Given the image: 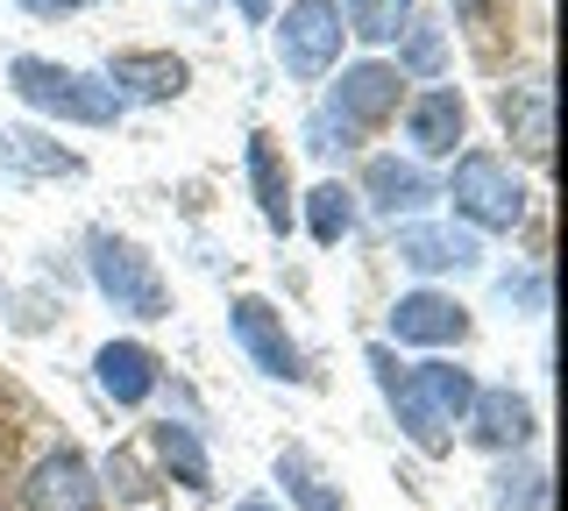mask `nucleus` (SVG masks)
Masks as SVG:
<instances>
[{
	"label": "nucleus",
	"mask_w": 568,
	"mask_h": 511,
	"mask_svg": "<svg viewBox=\"0 0 568 511\" xmlns=\"http://www.w3.org/2000/svg\"><path fill=\"white\" fill-rule=\"evenodd\" d=\"M8 85H14L22 108L50 114V121H79V129H114L129 114L100 72H79V64H58V58H14Z\"/></svg>",
	"instance_id": "f257e3e1"
},
{
	"label": "nucleus",
	"mask_w": 568,
	"mask_h": 511,
	"mask_svg": "<svg viewBox=\"0 0 568 511\" xmlns=\"http://www.w3.org/2000/svg\"><path fill=\"white\" fill-rule=\"evenodd\" d=\"M448 200H455V214L469 221V235H511V227H526V214H532L526 178L511 171V156H497V150H462L455 156Z\"/></svg>",
	"instance_id": "f03ea898"
},
{
	"label": "nucleus",
	"mask_w": 568,
	"mask_h": 511,
	"mask_svg": "<svg viewBox=\"0 0 568 511\" xmlns=\"http://www.w3.org/2000/svg\"><path fill=\"white\" fill-rule=\"evenodd\" d=\"M85 270H93L100 298L114 313H135V320H164L171 313V285H164V270H156V256L135 249L114 227H93V235H85Z\"/></svg>",
	"instance_id": "7ed1b4c3"
},
{
	"label": "nucleus",
	"mask_w": 568,
	"mask_h": 511,
	"mask_svg": "<svg viewBox=\"0 0 568 511\" xmlns=\"http://www.w3.org/2000/svg\"><path fill=\"white\" fill-rule=\"evenodd\" d=\"M342 43H348V29H342V8L334 0H284V14H277V64L292 79H327L334 64H342Z\"/></svg>",
	"instance_id": "20e7f679"
},
{
	"label": "nucleus",
	"mask_w": 568,
	"mask_h": 511,
	"mask_svg": "<svg viewBox=\"0 0 568 511\" xmlns=\"http://www.w3.org/2000/svg\"><path fill=\"white\" fill-rule=\"evenodd\" d=\"M227 334H235V348L263 369V377H277V384H298V377H306L298 341L284 334V313H277L263 292H242L235 306H227Z\"/></svg>",
	"instance_id": "39448f33"
},
{
	"label": "nucleus",
	"mask_w": 568,
	"mask_h": 511,
	"mask_svg": "<svg viewBox=\"0 0 568 511\" xmlns=\"http://www.w3.org/2000/svg\"><path fill=\"white\" fill-rule=\"evenodd\" d=\"M405 108V79L390 72L384 58H363V64H342V79H334V93H327V114L342 121L348 135H363V129H384L390 114Z\"/></svg>",
	"instance_id": "423d86ee"
},
{
	"label": "nucleus",
	"mask_w": 568,
	"mask_h": 511,
	"mask_svg": "<svg viewBox=\"0 0 568 511\" xmlns=\"http://www.w3.org/2000/svg\"><path fill=\"white\" fill-rule=\"evenodd\" d=\"M100 79L114 85L121 108H164V100H185L192 64L178 58V50H114Z\"/></svg>",
	"instance_id": "0eeeda50"
},
{
	"label": "nucleus",
	"mask_w": 568,
	"mask_h": 511,
	"mask_svg": "<svg viewBox=\"0 0 568 511\" xmlns=\"http://www.w3.org/2000/svg\"><path fill=\"white\" fill-rule=\"evenodd\" d=\"M469 135V100L455 85H419L405 100V143L419 156H455V143Z\"/></svg>",
	"instance_id": "6e6552de"
},
{
	"label": "nucleus",
	"mask_w": 568,
	"mask_h": 511,
	"mask_svg": "<svg viewBox=\"0 0 568 511\" xmlns=\"http://www.w3.org/2000/svg\"><path fill=\"white\" fill-rule=\"evenodd\" d=\"M369 369H377V391L390 398V412H398V433L413 440L419 454H448V448H455V433L413 398V384H405V362L390 356V341H369Z\"/></svg>",
	"instance_id": "1a4fd4ad"
},
{
	"label": "nucleus",
	"mask_w": 568,
	"mask_h": 511,
	"mask_svg": "<svg viewBox=\"0 0 568 511\" xmlns=\"http://www.w3.org/2000/svg\"><path fill=\"white\" fill-rule=\"evenodd\" d=\"M469 334V306L448 292H405L390 306V341H413V348H455Z\"/></svg>",
	"instance_id": "9d476101"
},
{
	"label": "nucleus",
	"mask_w": 568,
	"mask_h": 511,
	"mask_svg": "<svg viewBox=\"0 0 568 511\" xmlns=\"http://www.w3.org/2000/svg\"><path fill=\"white\" fill-rule=\"evenodd\" d=\"M29 511H100V483L93 462L79 448H58L29 469Z\"/></svg>",
	"instance_id": "9b49d317"
},
{
	"label": "nucleus",
	"mask_w": 568,
	"mask_h": 511,
	"mask_svg": "<svg viewBox=\"0 0 568 511\" xmlns=\"http://www.w3.org/2000/svg\"><path fill=\"white\" fill-rule=\"evenodd\" d=\"M469 433L484 440V448H526L532 440V427H540V419H532V398L526 391H511V384H476V398H469Z\"/></svg>",
	"instance_id": "f8f14e48"
},
{
	"label": "nucleus",
	"mask_w": 568,
	"mask_h": 511,
	"mask_svg": "<svg viewBox=\"0 0 568 511\" xmlns=\"http://www.w3.org/2000/svg\"><path fill=\"white\" fill-rule=\"evenodd\" d=\"M398 263L419 270V277L469 270V263H476V235H469V227H448V221H405L398 227Z\"/></svg>",
	"instance_id": "ddd939ff"
},
{
	"label": "nucleus",
	"mask_w": 568,
	"mask_h": 511,
	"mask_svg": "<svg viewBox=\"0 0 568 511\" xmlns=\"http://www.w3.org/2000/svg\"><path fill=\"white\" fill-rule=\"evenodd\" d=\"M248 192H256V206H263V227H271V235H292V221H298L292 171H284V150H277L271 129L248 135Z\"/></svg>",
	"instance_id": "4468645a"
},
{
	"label": "nucleus",
	"mask_w": 568,
	"mask_h": 511,
	"mask_svg": "<svg viewBox=\"0 0 568 511\" xmlns=\"http://www.w3.org/2000/svg\"><path fill=\"white\" fill-rule=\"evenodd\" d=\"M497 121H505V135L526 156H547L555 150V93H547V79L505 85V93H497Z\"/></svg>",
	"instance_id": "2eb2a0df"
},
{
	"label": "nucleus",
	"mask_w": 568,
	"mask_h": 511,
	"mask_svg": "<svg viewBox=\"0 0 568 511\" xmlns=\"http://www.w3.org/2000/svg\"><path fill=\"white\" fill-rule=\"evenodd\" d=\"M363 192H369V206L377 214H390V221H413V214H426V206L440 200V185L426 178L419 164H398V156H369V171H363Z\"/></svg>",
	"instance_id": "dca6fc26"
},
{
	"label": "nucleus",
	"mask_w": 568,
	"mask_h": 511,
	"mask_svg": "<svg viewBox=\"0 0 568 511\" xmlns=\"http://www.w3.org/2000/svg\"><path fill=\"white\" fill-rule=\"evenodd\" d=\"M156 369H164V362H156V348H142V341H106L93 356V377H100V391L114 405H150Z\"/></svg>",
	"instance_id": "f3484780"
},
{
	"label": "nucleus",
	"mask_w": 568,
	"mask_h": 511,
	"mask_svg": "<svg viewBox=\"0 0 568 511\" xmlns=\"http://www.w3.org/2000/svg\"><path fill=\"white\" fill-rule=\"evenodd\" d=\"M405 384H413V398L448 433H455V419L469 412V398H476V377H469V369H455V362H419V369H405Z\"/></svg>",
	"instance_id": "a211bd4d"
},
{
	"label": "nucleus",
	"mask_w": 568,
	"mask_h": 511,
	"mask_svg": "<svg viewBox=\"0 0 568 511\" xmlns=\"http://www.w3.org/2000/svg\"><path fill=\"white\" fill-rule=\"evenodd\" d=\"M0 171H14V178H79V156L36 129H0Z\"/></svg>",
	"instance_id": "6ab92c4d"
},
{
	"label": "nucleus",
	"mask_w": 568,
	"mask_h": 511,
	"mask_svg": "<svg viewBox=\"0 0 568 511\" xmlns=\"http://www.w3.org/2000/svg\"><path fill=\"white\" fill-rule=\"evenodd\" d=\"M277 483H284V498H292L298 511H348V498L327 483V469H320L306 448H284L277 454Z\"/></svg>",
	"instance_id": "aec40b11"
},
{
	"label": "nucleus",
	"mask_w": 568,
	"mask_h": 511,
	"mask_svg": "<svg viewBox=\"0 0 568 511\" xmlns=\"http://www.w3.org/2000/svg\"><path fill=\"white\" fill-rule=\"evenodd\" d=\"M156 454H164V469H171L185 490H206V483H213L206 440H200V427H185V419H164V427H156Z\"/></svg>",
	"instance_id": "412c9836"
},
{
	"label": "nucleus",
	"mask_w": 568,
	"mask_h": 511,
	"mask_svg": "<svg viewBox=\"0 0 568 511\" xmlns=\"http://www.w3.org/2000/svg\"><path fill=\"white\" fill-rule=\"evenodd\" d=\"M334 8H342V29L369 50L405 37V22H413V0H334Z\"/></svg>",
	"instance_id": "4be33fe9"
},
{
	"label": "nucleus",
	"mask_w": 568,
	"mask_h": 511,
	"mask_svg": "<svg viewBox=\"0 0 568 511\" xmlns=\"http://www.w3.org/2000/svg\"><path fill=\"white\" fill-rule=\"evenodd\" d=\"M306 227H313V242H320V249L348 242V235H355V192H348L342 178L313 185V192H306Z\"/></svg>",
	"instance_id": "5701e85b"
},
{
	"label": "nucleus",
	"mask_w": 568,
	"mask_h": 511,
	"mask_svg": "<svg viewBox=\"0 0 568 511\" xmlns=\"http://www.w3.org/2000/svg\"><path fill=\"white\" fill-rule=\"evenodd\" d=\"M440 64H448L440 29L434 22H405V50H398V64H390V72H398V79H440Z\"/></svg>",
	"instance_id": "b1692460"
},
{
	"label": "nucleus",
	"mask_w": 568,
	"mask_h": 511,
	"mask_svg": "<svg viewBox=\"0 0 568 511\" xmlns=\"http://www.w3.org/2000/svg\"><path fill=\"white\" fill-rule=\"evenodd\" d=\"M497 504L505 511H547V476L540 469H505L497 476Z\"/></svg>",
	"instance_id": "393cba45"
},
{
	"label": "nucleus",
	"mask_w": 568,
	"mask_h": 511,
	"mask_svg": "<svg viewBox=\"0 0 568 511\" xmlns=\"http://www.w3.org/2000/svg\"><path fill=\"white\" fill-rule=\"evenodd\" d=\"M348 143H355V135H348V129H342V121H334L327 108H320V114L306 121V150H320V156H334V150H348Z\"/></svg>",
	"instance_id": "a878e982"
},
{
	"label": "nucleus",
	"mask_w": 568,
	"mask_h": 511,
	"mask_svg": "<svg viewBox=\"0 0 568 511\" xmlns=\"http://www.w3.org/2000/svg\"><path fill=\"white\" fill-rule=\"evenodd\" d=\"M14 8H29V14H79V8H100V0H14Z\"/></svg>",
	"instance_id": "bb28decb"
},
{
	"label": "nucleus",
	"mask_w": 568,
	"mask_h": 511,
	"mask_svg": "<svg viewBox=\"0 0 568 511\" xmlns=\"http://www.w3.org/2000/svg\"><path fill=\"white\" fill-rule=\"evenodd\" d=\"M235 8L248 14V22H271V0H235Z\"/></svg>",
	"instance_id": "cd10ccee"
},
{
	"label": "nucleus",
	"mask_w": 568,
	"mask_h": 511,
	"mask_svg": "<svg viewBox=\"0 0 568 511\" xmlns=\"http://www.w3.org/2000/svg\"><path fill=\"white\" fill-rule=\"evenodd\" d=\"M448 8L462 14V22H476V14H484V8H490V0H448Z\"/></svg>",
	"instance_id": "c85d7f7f"
},
{
	"label": "nucleus",
	"mask_w": 568,
	"mask_h": 511,
	"mask_svg": "<svg viewBox=\"0 0 568 511\" xmlns=\"http://www.w3.org/2000/svg\"><path fill=\"white\" fill-rule=\"evenodd\" d=\"M235 511H277V504H271V498H242Z\"/></svg>",
	"instance_id": "c756f323"
}]
</instances>
